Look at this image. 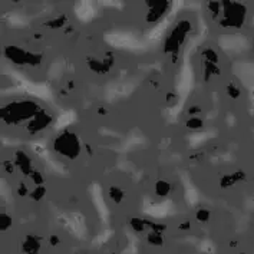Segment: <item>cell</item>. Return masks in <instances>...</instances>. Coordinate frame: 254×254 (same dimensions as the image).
Masks as SVG:
<instances>
[{"mask_svg":"<svg viewBox=\"0 0 254 254\" xmlns=\"http://www.w3.org/2000/svg\"><path fill=\"white\" fill-rule=\"evenodd\" d=\"M76 120V112L73 109H66V111H62L59 114V117L55 121V129L56 131H62L67 128L69 125H72Z\"/></svg>","mask_w":254,"mask_h":254,"instance_id":"cell-9","label":"cell"},{"mask_svg":"<svg viewBox=\"0 0 254 254\" xmlns=\"http://www.w3.org/2000/svg\"><path fill=\"white\" fill-rule=\"evenodd\" d=\"M105 40L111 46L117 49H124V51H141L145 48L148 43L145 40L138 39L134 33L129 32H109L105 35Z\"/></svg>","mask_w":254,"mask_h":254,"instance_id":"cell-2","label":"cell"},{"mask_svg":"<svg viewBox=\"0 0 254 254\" xmlns=\"http://www.w3.org/2000/svg\"><path fill=\"white\" fill-rule=\"evenodd\" d=\"M181 181H183V186H184V198H186V202H187L188 205H191V207L197 205L198 201H200V191L191 183V180L188 178L187 175H183Z\"/></svg>","mask_w":254,"mask_h":254,"instance_id":"cell-7","label":"cell"},{"mask_svg":"<svg viewBox=\"0 0 254 254\" xmlns=\"http://www.w3.org/2000/svg\"><path fill=\"white\" fill-rule=\"evenodd\" d=\"M144 144V136L142 134H138V132H134L131 135L125 142H124V149H135V148L141 147Z\"/></svg>","mask_w":254,"mask_h":254,"instance_id":"cell-13","label":"cell"},{"mask_svg":"<svg viewBox=\"0 0 254 254\" xmlns=\"http://www.w3.org/2000/svg\"><path fill=\"white\" fill-rule=\"evenodd\" d=\"M7 23L12 27H23L27 23V20L20 13H12L7 16Z\"/></svg>","mask_w":254,"mask_h":254,"instance_id":"cell-16","label":"cell"},{"mask_svg":"<svg viewBox=\"0 0 254 254\" xmlns=\"http://www.w3.org/2000/svg\"><path fill=\"white\" fill-rule=\"evenodd\" d=\"M142 213L147 214L148 217L152 218H167L170 215L175 213V204L173 200H161V201H152L151 198H145L142 201Z\"/></svg>","mask_w":254,"mask_h":254,"instance_id":"cell-3","label":"cell"},{"mask_svg":"<svg viewBox=\"0 0 254 254\" xmlns=\"http://www.w3.org/2000/svg\"><path fill=\"white\" fill-rule=\"evenodd\" d=\"M197 249H198V252H200L201 254L217 253V247H215V244L211 240H208V239H202V240L198 241Z\"/></svg>","mask_w":254,"mask_h":254,"instance_id":"cell-14","label":"cell"},{"mask_svg":"<svg viewBox=\"0 0 254 254\" xmlns=\"http://www.w3.org/2000/svg\"><path fill=\"white\" fill-rule=\"evenodd\" d=\"M127 237H128V244H127V247H125V250H124V253L122 254H138L139 253V241L138 239L135 237L134 234H127Z\"/></svg>","mask_w":254,"mask_h":254,"instance_id":"cell-15","label":"cell"},{"mask_svg":"<svg viewBox=\"0 0 254 254\" xmlns=\"http://www.w3.org/2000/svg\"><path fill=\"white\" fill-rule=\"evenodd\" d=\"M58 221L75 239H78V240H85L86 239L88 227H86L85 215L82 213H79V211H73V213H69V214L61 213V215H58Z\"/></svg>","mask_w":254,"mask_h":254,"instance_id":"cell-1","label":"cell"},{"mask_svg":"<svg viewBox=\"0 0 254 254\" xmlns=\"http://www.w3.org/2000/svg\"><path fill=\"white\" fill-rule=\"evenodd\" d=\"M45 162H46L48 168H49L52 173H56V174H66V168H65L61 162H58L56 160H54V158L49 157Z\"/></svg>","mask_w":254,"mask_h":254,"instance_id":"cell-17","label":"cell"},{"mask_svg":"<svg viewBox=\"0 0 254 254\" xmlns=\"http://www.w3.org/2000/svg\"><path fill=\"white\" fill-rule=\"evenodd\" d=\"M73 12L76 14V17L83 23L91 22L96 16V9H95V4L92 1H78L73 6Z\"/></svg>","mask_w":254,"mask_h":254,"instance_id":"cell-6","label":"cell"},{"mask_svg":"<svg viewBox=\"0 0 254 254\" xmlns=\"http://www.w3.org/2000/svg\"><path fill=\"white\" fill-rule=\"evenodd\" d=\"M91 198H92V204H94L96 214L101 218L102 224L107 226L109 223V210H108L107 200L104 197V191L99 184H92L91 187Z\"/></svg>","mask_w":254,"mask_h":254,"instance_id":"cell-4","label":"cell"},{"mask_svg":"<svg viewBox=\"0 0 254 254\" xmlns=\"http://www.w3.org/2000/svg\"><path fill=\"white\" fill-rule=\"evenodd\" d=\"M30 148H32V151L40 157L42 160H48L51 155H49V149H48V144L45 142V141H32L30 142Z\"/></svg>","mask_w":254,"mask_h":254,"instance_id":"cell-11","label":"cell"},{"mask_svg":"<svg viewBox=\"0 0 254 254\" xmlns=\"http://www.w3.org/2000/svg\"><path fill=\"white\" fill-rule=\"evenodd\" d=\"M214 131H198V132H194L188 136V144L192 148H197L202 145L204 142H207L208 139H211L213 136H215Z\"/></svg>","mask_w":254,"mask_h":254,"instance_id":"cell-10","label":"cell"},{"mask_svg":"<svg viewBox=\"0 0 254 254\" xmlns=\"http://www.w3.org/2000/svg\"><path fill=\"white\" fill-rule=\"evenodd\" d=\"M112 234H114V231L109 227H105L101 233H98L95 236L94 240H92V246L94 247H102L104 244H107L108 241H109V239L112 237Z\"/></svg>","mask_w":254,"mask_h":254,"instance_id":"cell-12","label":"cell"},{"mask_svg":"<svg viewBox=\"0 0 254 254\" xmlns=\"http://www.w3.org/2000/svg\"><path fill=\"white\" fill-rule=\"evenodd\" d=\"M170 22H171L170 17L162 19L157 26H154L149 32H148L147 36H145V42H147V43H152V42H158V40H161V38L164 36V33H165V30H167V27L170 25Z\"/></svg>","mask_w":254,"mask_h":254,"instance_id":"cell-8","label":"cell"},{"mask_svg":"<svg viewBox=\"0 0 254 254\" xmlns=\"http://www.w3.org/2000/svg\"><path fill=\"white\" fill-rule=\"evenodd\" d=\"M192 82H194V75H192V69L190 66V64L186 62L184 66L181 69V73L178 76V83H177V92L180 95V101H178V105L183 107L187 95L191 91V86H192Z\"/></svg>","mask_w":254,"mask_h":254,"instance_id":"cell-5","label":"cell"}]
</instances>
